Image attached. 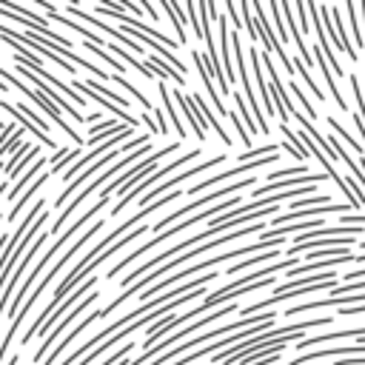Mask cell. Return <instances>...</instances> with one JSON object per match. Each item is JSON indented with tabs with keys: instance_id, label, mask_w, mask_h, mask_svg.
Segmentation results:
<instances>
[{
	"instance_id": "9a60e30c",
	"label": "cell",
	"mask_w": 365,
	"mask_h": 365,
	"mask_svg": "<svg viewBox=\"0 0 365 365\" xmlns=\"http://www.w3.org/2000/svg\"><path fill=\"white\" fill-rule=\"evenodd\" d=\"M339 354H365V336H362L356 345H345V348H319V351L294 356L288 365H302V362H314V359H325V356H339Z\"/></svg>"
},
{
	"instance_id": "e575fe53",
	"label": "cell",
	"mask_w": 365,
	"mask_h": 365,
	"mask_svg": "<svg viewBox=\"0 0 365 365\" xmlns=\"http://www.w3.org/2000/svg\"><path fill=\"white\" fill-rule=\"evenodd\" d=\"M342 279H365V268H359V271H351V274H339Z\"/></svg>"
},
{
	"instance_id": "b9f144b4",
	"label": "cell",
	"mask_w": 365,
	"mask_h": 365,
	"mask_svg": "<svg viewBox=\"0 0 365 365\" xmlns=\"http://www.w3.org/2000/svg\"><path fill=\"white\" fill-rule=\"evenodd\" d=\"M359 245H362V251H365V240H362V242H359Z\"/></svg>"
},
{
	"instance_id": "74e56055",
	"label": "cell",
	"mask_w": 365,
	"mask_h": 365,
	"mask_svg": "<svg viewBox=\"0 0 365 365\" xmlns=\"http://www.w3.org/2000/svg\"><path fill=\"white\" fill-rule=\"evenodd\" d=\"M356 9H359V14H362V23H365V3H362V6H356Z\"/></svg>"
},
{
	"instance_id": "ffe728a7",
	"label": "cell",
	"mask_w": 365,
	"mask_h": 365,
	"mask_svg": "<svg viewBox=\"0 0 365 365\" xmlns=\"http://www.w3.org/2000/svg\"><path fill=\"white\" fill-rule=\"evenodd\" d=\"M0 108H3V111H9L14 120H20V123H23V128H26V131H31V134H34V137H37L43 145H48V148H54V151H57V143H54V137L43 134V131H40V128H37V125H34V123L26 117V114H20V111H17V106H11L9 100H0Z\"/></svg>"
},
{
	"instance_id": "60d3db41",
	"label": "cell",
	"mask_w": 365,
	"mask_h": 365,
	"mask_svg": "<svg viewBox=\"0 0 365 365\" xmlns=\"http://www.w3.org/2000/svg\"><path fill=\"white\" fill-rule=\"evenodd\" d=\"M0 131H6V123H3V120H0Z\"/></svg>"
},
{
	"instance_id": "277c9868",
	"label": "cell",
	"mask_w": 365,
	"mask_h": 365,
	"mask_svg": "<svg viewBox=\"0 0 365 365\" xmlns=\"http://www.w3.org/2000/svg\"><path fill=\"white\" fill-rule=\"evenodd\" d=\"M0 77H3V83L14 86V88H17V91H23V94H26L29 100H34V103H37V106H40V108H43V111H46V114L51 117V123H54V125H57V128H60V131H63L66 137H71V140H74L77 145H83V143H86V137H80V134H77V131H74V128L68 125V120H63L60 108H57V106H54V103H51V100H48L46 94H40L37 88L26 86V83H23V80H20L17 74H11V71H9V68H3V66H0Z\"/></svg>"
},
{
	"instance_id": "d6a6232c",
	"label": "cell",
	"mask_w": 365,
	"mask_h": 365,
	"mask_svg": "<svg viewBox=\"0 0 365 365\" xmlns=\"http://www.w3.org/2000/svg\"><path fill=\"white\" fill-rule=\"evenodd\" d=\"M297 20H299V31H308L311 23H308V6L305 3H297Z\"/></svg>"
},
{
	"instance_id": "3957f363",
	"label": "cell",
	"mask_w": 365,
	"mask_h": 365,
	"mask_svg": "<svg viewBox=\"0 0 365 365\" xmlns=\"http://www.w3.org/2000/svg\"><path fill=\"white\" fill-rule=\"evenodd\" d=\"M148 148H151L148 143H145V145H140L137 151H131V154H125L123 160H114V165H111V168H106V171H103L100 177H94L91 182H86V185H83V188H80V191L74 194V200H71V202H68V205L63 208V214H60V217H57V220L51 222V228H46V231H48V234H57V228H63V225H66V220H68V217H71V214H74V211L80 208V202H83V200H86V197H88L91 191H97V188H100V185H103L106 180H111V177H114V174H117L120 168H125V165H131L134 160H140L143 154H148Z\"/></svg>"
},
{
	"instance_id": "603a6c76",
	"label": "cell",
	"mask_w": 365,
	"mask_h": 365,
	"mask_svg": "<svg viewBox=\"0 0 365 365\" xmlns=\"http://www.w3.org/2000/svg\"><path fill=\"white\" fill-rule=\"evenodd\" d=\"M160 103H163V111H165L168 123L177 128L180 137H185V125H182V120H180V114H177V108H174V103H171V91L163 86V80H160Z\"/></svg>"
},
{
	"instance_id": "7a4b0ae2",
	"label": "cell",
	"mask_w": 365,
	"mask_h": 365,
	"mask_svg": "<svg viewBox=\"0 0 365 365\" xmlns=\"http://www.w3.org/2000/svg\"><path fill=\"white\" fill-rule=\"evenodd\" d=\"M237 205H242V202H240V197H228V200H222V202H217V205H205V208L194 211V214H191L188 220H182V222H180L177 228H168V231H163V234L151 237V240H148V242H143V245H140L137 251H131V254H128V257H123V259H120L117 265H111V268H108V274H106V279H114V277H117V274H120V271H123L125 265H131V262H134L137 257L148 254L151 248H157V245H160V242H165L168 237H174V234L185 231V228H191V225H197V222H202V220H208V217H217V214H222V211L228 214V211H231V208H237Z\"/></svg>"
},
{
	"instance_id": "44dd1931",
	"label": "cell",
	"mask_w": 365,
	"mask_h": 365,
	"mask_svg": "<svg viewBox=\"0 0 365 365\" xmlns=\"http://www.w3.org/2000/svg\"><path fill=\"white\" fill-rule=\"evenodd\" d=\"M342 336H365V328H342V331H325V334H319V336H302L299 342H297V348L302 351V348H311V345H319V342H331V339H342Z\"/></svg>"
},
{
	"instance_id": "83f0119b",
	"label": "cell",
	"mask_w": 365,
	"mask_h": 365,
	"mask_svg": "<svg viewBox=\"0 0 365 365\" xmlns=\"http://www.w3.org/2000/svg\"><path fill=\"white\" fill-rule=\"evenodd\" d=\"M274 257H277V251H262V254H257V257H248V259H242V262L231 265L225 274H240L242 268H257V265H262L265 259H274Z\"/></svg>"
},
{
	"instance_id": "2e32d148",
	"label": "cell",
	"mask_w": 365,
	"mask_h": 365,
	"mask_svg": "<svg viewBox=\"0 0 365 365\" xmlns=\"http://www.w3.org/2000/svg\"><path fill=\"white\" fill-rule=\"evenodd\" d=\"M217 29H220V60H222V74H225V80L231 83L234 77H237V68H234V63H231V54H228V17L225 14H220L217 17Z\"/></svg>"
},
{
	"instance_id": "8d00e7d4",
	"label": "cell",
	"mask_w": 365,
	"mask_h": 365,
	"mask_svg": "<svg viewBox=\"0 0 365 365\" xmlns=\"http://www.w3.org/2000/svg\"><path fill=\"white\" fill-rule=\"evenodd\" d=\"M9 185H11V182H0V197H3V194H9Z\"/></svg>"
},
{
	"instance_id": "7c38bea8",
	"label": "cell",
	"mask_w": 365,
	"mask_h": 365,
	"mask_svg": "<svg viewBox=\"0 0 365 365\" xmlns=\"http://www.w3.org/2000/svg\"><path fill=\"white\" fill-rule=\"evenodd\" d=\"M66 11H68L71 17H77V20H86V23H94L97 29H103L106 34H111L114 40H120V43H123V48H134V51H143V48H140V46H137V43H134L131 37H125V31H120V29H114V26H108V23H103V20H100V17H94L91 11H83V9H80V6H74V3H71V6L66 9Z\"/></svg>"
},
{
	"instance_id": "836d02e7",
	"label": "cell",
	"mask_w": 365,
	"mask_h": 365,
	"mask_svg": "<svg viewBox=\"0 0 365 365\" xmlns=\"http://www.w3.org/2000/svg\"><path fill=\"white\" fill-rule=\"evenodd\" d=\"M225 17H228V20H231L237 29L242 26V20H240V11H237V6H234V3H228V11H225Z\"/></svg>"
},
{
	"instance_id": "6da1fadb",
	"label": "cell",
	"mask_w": 365,
	"mask_h": 365,
	"mask_svg": "<svg viewBox=\"0 0 365 365\" xmlns=\"http://www.w3.org/2000/svg\"><path fill=\"white\" fill-rule=\"evenodd\" d=\"M100 228H103V220H97V222H91V228H86V234H83V237H77V240L71 242V248H68V251H63V257H60V259H57V262L51 265V271H48V274H46L43 279H40V285L34 288V294H31V297H26V302H23V308L17 311V317H14L11 322H9V328H6V334H3V342H0V362H3V356L9 354V348H11V339H14V334H17V328H20V322L26 319V314H29V311L34 308V302H37V299L43 297V291H46V288L51 285V279H54V277L60 274V268H63V265H66V262H68V259H71V257H74V254H77V251H80V248H83V245H86V242H88V240H91V237H94V234H97Z\"/></svg>"
},
{
	"instance_id": "f35d334b",
	"label": "cell",
	"mask_w": 365,
	"mask_h": 365,
	"mask_svg": "<svg viewBox=\"0 0 365 365\" xmlns=\"http://www.w3.org/2000/svg\"><path fill=\"white\" fill-rule=\"evenodd\" d=\"M120 365H137V362H134V359H123Z\"/></svg>"
},
{
	"instance_id": "1f68e13d",
	"label": "cell",
	"mask_w": 365,
	"mask_h": 365,
	"mask_svg": "<svg viewBox=\"0 0 365 365\" xmlns=\"http://www.w3.org/2000/svg\"><path fill=\"white\" fill-rule=\"evenodd\" d=\"M182 9H185V20L194 26V34L202 40V26H200V17H197V6H194V3H185Z\"/></svg>"
},
{
	"instance_id": "484cf974",
	"label": "cell",
	"mask_w": 365,
	"mask_h": 365,
	"mask_svg": "<svg viewBox=\"0 0 365 365\" xmlns=\"http://www.w3.org/2000/svg\"><path fill=\"white\" fill-rule=\"evenodd\" d=\"M231 97H234V103H237V114H242V125H245V131L251 128V137H254L259 128H257V123H254V117H251V108H248L242 91H231Z\"/></svg>"
},
{
	"instance_id": "7bdbcfd3",
	"label": "cell",
	"mask_w": 365,
	"mask_h": 365,
	"mask_svg": "<svg viewBox=\"0 0 365 365\" xmlns=\"http://www.w3.org/2000/svg\"><path fill=\"white\" fill-rule=\"evenodd\" d=\"M0 220H3V217H0Z\"/></svg>"
},
{
	"instance_id": "e0dca14e",
	"label": "cell",
	"mask_w": 365,
	"mask_h": 365,
	"mask_svg": "<svg viewBox=\"0 0 365 365\" xmlns=\"http://www.w3.org/2000/svg\"><path fill=\"white\" fill-rule=\"evenodd\" d=\"M314 60L319 63V71H322V77H325V83H328V91H331V97H334V103L345 111L348 108V103H345V97H342V91H339V86H336V80H334V71H331V66H328V60H325V54L319 51V46H314Z\"/></svg>"
},
{
	"instance_id": "5b68a950",
	"label": "cell",
	"mask_w": 365,
	"mask_h": 365,
	"mask_svg": "<svg viewBox=\"0 0 365 365\" xmlns=\"http://www.w3.org/2000/svg\"><path fill=\"white\" fill-rule=\"evenodd\" d=\"M177 148H180V145H177V143H171V145H163L160 151H151V154H148L145 160L134 163V165H131V168H128V171H125L123 177H117L114 182H108V185H106V188L100 191V197H106V200H108V197L114 194V188H117V191H120V194L125 197V194H128V191H131L134 185H140V180H143V177H145V174H148V171H151V168H154V165H157V163H160L163 157L174 154Z\"/></svg>"
},
{
	"instance_id": "4316f807",
	"label": "cell",
	"mask_w": 365,
	"mask_h": 365,
	"mask_svg": "<svg viewBox=\"0 0 365 365\" xmlns=\"http://www.w3.org/2000/svg\"><path fill=\"white\" fill-rule=\"evenodd\" d=\"M111 80H114V83H117V86H123V88H125V91H131V97H134V100H137V103H140V106H143V108H145V111H148V114H151V111H154V106H151V103H148V97H145V94H143V91H137V86H131V83H128V80H125V77H123V74H111Z\"/></svg>"
},
{
	"instance_id": "f546056e",
	"label": "cell",
	"mask_w": 365,
	"mask_h": 365,
	"mask_svg": "<svg viewBox=\"0 0 365 365\" xmlns=\"http://www.w3.org/2000/svg\"><path fill=\"white\" fill-rule=\"evenodd\" d=\"M345 14H348V23H351L354 40H356L359 46H365V40H362V29H359V20H356V6H354V3H345Z\"/></svg>"
},
{
	"instance_id": "f1b7e54d",
	"label": "cell",
	"mask_w": 365,
	"mask_h": 365,
	"mask_svg": "<svg viewBox=\"0 0 365 365\" xmlns=\"http://www.w3.org/2000/svg\"><path fill=\"white\" fill-rule=\"evenodd\" d=\"M328 125L334 128V134H336V137H342V140H345V143H348V145H351L354 151H359V154L365 157V148H362V143H356V140H354V137H351V134H348V131L342 128V123H339L336 117H328Z\"/></svg>"
},
{
	"instance_id": "7402d4cb",
	"label": "cell",
	"mask_w": 365,
	"mask_h": 365,
	"mask_svg": "<svg viewBox=\"0 0 365 365\" xmlns=\"http://www.w3.org/2000/svg\"><path fill=\"white\" fill-rule=\"evenodd\" d=\"M46 163H51V160H48V157H40L34 165H29V168H26V174H23L17 182H11V188H9V202H11V200L26 188V185H31V180H37V177H40V168H43Z\"/></svg>"
},
{
	"instance_id": "d590c367",
	"label": "cell",
	"mask_w": 365,
	"mask_h": 365,
	"mask_svg": "<svg viewBox=\"0 0 365 365\" xmlns=\"http://www.w3.org/2000/svg\"><path fill=\"white\" fill-rule=\"evenodd\" d=\"M143 9L148 11V17H151V20H160V17H157V11H154V6H151L148 0H143Z\"/></svg>"
},
{
	"instance_id": "ac0fdd59",
	"label": "cell",
	"mask_w": 365,
	"mask_h": 365,
	"mask_svg": "<svg viewBox=\"0 0 365 365\" xmlns=\"http://www.w3.org/2000/svg\"><path fill=\"white\" fill-rule=\"evenodd\" d=\"M251 68H254V77H257L259 103L265 106V111H268V114H274V97H271V91H268V86H265V80H262V60H259L257 46H251Z\"/></svg>"
},
{
	"instance_id": "4dcf8cb0",
	"label": "cell",
	"mask_w": 365,
	"mask_h": 365,
	"mask_svg": "<svg viewBox=\"0 0 365 365\" xmlns=\"http://www.w3.org/2000/svg\"><path fill=\"white\" fill-rule=\"evenodd\" d=\"M17 111H20V114H26V117H29V120L43 131V134H48V123H46L40 114H34V108H29V106H23V103H20V106H17Z\"/></svg>"
},
{
	"instance_id": "4fadbf2b",
	"label": "cell",
	"mask_w": 365,
	"mask_h": 365,
	"mask_svg": "<svg viewBox=\"0 0 365 365\" xmlns=\"http://www.w3.org/2000/svg\"><path fill=\"white\" fill-rule=\"evenodd\" d=\"M194 66H197V74H200V80H202V86H205V94H208V100H211V106L217 108V114L220 117H228V108L222 106V100H220V91H214V77H211V66H208V57H202L200 51H194Z\"/></svg>"
},
{
	"instance_id": "cb8c5ba5",
	"label": "cell",
	"mask_w": 365,
	"mask_h": 365,
	"mask_svg": "<svg viewBox=\"0 0 365 365\" xmlns=\"http://www.w3.org/2000/svg\"><path fill=\"white\" fill-rule=\"evenodd\" d=\"M160 6L168 11V17H171V23H174L177 37L185 43V9H182L180 3H174V0H160Z\"/></svg>"
},
{
	"instance_id": "d4e9b609",
	"label": "cell",
	"mask_w": 365,
	"mask_h": 365,
	"mask_svg": "<svg viewBox=\"0 0 365 365\" xmlns=\"http://www.w3.org/2000/svg\"><path fill=\"white\" fill-rule=\"evenodd\" d=\"M145 66H151V71L160 74V80H163V77H171V80H177V83H185V77H182L180 71H174L160 54H148V57H145Z\"/></svg>"
},
{
	"instance_id": "ba28073f",
	"label": "cell",
	"mask_w": 365,
	"mask_h": 365,
	"mask_svg": "<svg viewBox=\"0 0 365 365\" xmlns=\"http://www.w3.org/2000/svg\"><path fill=\"white\" fill-rule=\"evenodd\" d=\"M97 297H100L97 291H91V297H83V299H80V302H77V305H74V308H71V311L66 314V319H60V322H57V325L51 328V334H48V336H46L43 342H40V348H37V351H34V356H31V362H43L46 351L57 345V336H60V334H63V331L68 328V322H74V319H77V317H80V314H83V311H86V308H88V305H91V302H94Z\"/></svg>"
},
{
	"instance_id": "52a82bcc",
	"label": "cell",
	"mask_w": 365,
	"mask_h": 365,
	"mask_svg": "<svg viewBox=\"0 0 365 365\" xmlns=\"http://www.w3.org/2000/svg\"><path fill=\"white\" fill-rule=\"evenodd\" d=\"M251 182H257V180H254V177H248V180H240V182H228L225 188H217V191H208V194H205L202 200H191L188 205H180L177 211H171L168 217H163L160 222H154V225H151V231H157V234H160V228H165L168 222H174V220H180L182 214H191V211H200V208H202L205 202H211V200H222V197H228V194H234V191H240V188H245V185H251Z\"/></svg>"
},
{
	"instance_id": "5bb4252c",
	"label": "cell",
	"mask_w": 365,
	"mask_h": 365,
	"mask_svg": "<svg viewBox=\"0 0 365 365\" xmlns=\"http://www.w3.org/2000/svg\"><path fill=\"white\" fill-rule=\"evenodd\" d=\"M191 103H194V108H197V114H200V123H202L205 128H214V131H217V137H220V140H222L225 145H231V137H228V131L222 128L220 117H217V114L211 111V106L205 103V97L194 91V94H191Z\"/></svg>"
},
{
	"instance_id": "30bf717a",
	"label": "cell",
	"mask_w": 365,
	"mask_h": 365,
	"mask_svg": "<svg viewBox=\"0 0 365 365\" xmlns=\"http://www.w3.org/2000/svg\"><path fill=\"white\" fill-rule=\"evenodd\" d=\"M88 291H94V277H88V279H86V282H83V285H80L77 291H71V294H68V297H66V299H63V302H60V305L54 308V314H51V317H48L46 322H43V328H40L37 334H40V336L46 339V336L51 334V328H54V325L60 322V317H63V314H68V311H71V308H74V305H77V302H80V299H83V297H86Z\"/></svg>"
},
{
	"instance_id": "8992f818",
	"label": "cell",
	"mask_w": 365,
	"mask_h": 365,
	"mask_svg": "<svg viewBox=\"0 0 365 365\" xmlns=\"http://www.w3.org/2000/svg\"><path fill=\"white\" fill-rule=\"evenodd\" d=\"M231 51H234L237 77H240V83H242V97H245V103H251V117H254V123H257L259 134H271L268 117L259 111V100H257V94L251 91V77H248V68H245V48H242V43H240V34H237V31L231 34Z\"/></svg>"
},
{
	"instance_id": "d6986e66",
	"label": "cell",
	"mask_w": 365,
	"mask_h": 365,
	"mask_svg": "<svg viewBox=\"0 0 365 365\" xmlns=\"http://www.w3.org/2000/svg\"><path fill=\"white\" fill-rule=\"evenodd\" d=\"M174 100H177V106L182 108V114L188 117V123H191V128H194V137L200 140V143H205V125L200 123V114H197V108H194V103H191V97H185L182 91H174Z\"/></svg>"
},
{
	"instance_id": "9c48e42d",
	"label": "cell",
	"mask_w": 365,
	"mask_h": 365,
	"mask_svg": "<svg viewBox=\"0 0 365 365\" xmlns=\"http://www.w3.org/2000/svg\"><path fill=\"white\" fill-rule=\"evenodd\" d=\"M17 71H20V74H23V77H26V80L31 83V88H37L40 94H46V97H48V100H51V103H54L57 108H63V111H66V114H68L71 120H77V123H86V114H80V111H77V108H74V106H71V103H68L66 97H60V94H57L54 88H48V83H46V80H40V77H37V74H34V71H31L29 66L17 63Z\"/></svg>"
},
{
	"instance_id": "ab89813d",
	"label": "cell",
	"mask_w": 365,
	"mask_h": 365,
	"mask_svg": "<svg viewBox=\"0 0 365 365\" xmlns=\"http://www.w3.org/2000/svg\"><path fill=\"white\" fill-rule=\"evenodd\" d=\"M0 91H6V83H3V80H0Z\"/></svg>"
},
{
	"instance_id": "8fae6325",
	"label": "cell",
	"mask_w": 365,
	"mask_h": 365,
	"mask_svg": "<svg viewBox=\"0 0 365 365\" xmlns=\"http://www.w3.org/2000/svg\"><path fill=\"white\" fill-rule=\"evenodd\" d=\"M274 160H277V154H268V157H259V160H251V163H240V165H234V168H225V171H222V174H217V177H208L205 182H194V185L188 188V194L205 191V188H211L214 182H222V180H228V177H237V174L254 171V168H259V165H271Z\"/></svg>"
}]
</instances>
